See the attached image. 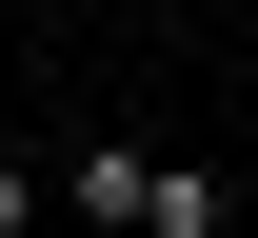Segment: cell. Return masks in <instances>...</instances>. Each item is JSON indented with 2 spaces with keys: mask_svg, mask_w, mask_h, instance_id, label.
Wrapping results in <instances>:
<instances>
[{
  "mask_svg": "<svg viewBox=\"0 0 258 238\" xmlns=\"http://www.w3.org/2000/svg\"><path fill=\"white\" fill-rule=\"evenodd\" d=\"M139 199H159L139 139H80V159H60V218H80V238H139Z\"/></svg>",
  "mask_w": 258,
  "mask_h": 238,
  "instance_id": "cell-1",
  "label": "cell"
},
{
  "mask_svg": "<svg viewBox=\"0 0 258 238\" xmlns=\"http://www.w3.org/2000/svg\"><path fill=\"white\" fill-rule=\"evenodd\" d=\"M219 218H238V179H219V159H159V199H139V238H219Z\"/></svg>",
  "mask_w": 258,
  "mask_h": 238,
  "instance_id": "cell-2",
  "label": "cell"
},
{
  "mask_svg": "<svg viewBox=\"0 0 258 238\" xmlns=\"http://www.w3.org/2000/svg\"><path fill=\"white\" fill-rule=\"evenodd\" d=\"M40 199H60V179H20V159H0V238H40Z\"/></svg>",
  "mask_w": 258,
  "mask_h": 238,
  "instance_id": "cell-3",
  "label": "cell"
}]
</instances>
